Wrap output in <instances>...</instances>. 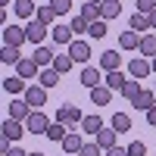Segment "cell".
<instances>
[{
    "instance_id": "obj_21",
    "label": "cell",
    "mask_w": 156,
    "mask_h": 156,
    "mask_svg": "<svg viewBox=\"0 0 156 156\" xmlns=\"http://www.w3.org/2000/svg\"><path fill=\"white\" fill-rule=\"evenodd\" d=\"M119 12H122V3H119V0H103V3H100V16H103V22H106V19H115Z\"/></svg>"
},
{
    "instance_id": "obj_25",
    "label": "cell",
    "mask_w": 156,
    "mask_h": 156,
    "mask_svg": "<svg viewBox=\"0 0 156 156\" xmlns=\"http://www.w3.org/2000/svg\"><path fill=\"white\" fill-rule=\"evenodd\" d=\"M12 6H16V16H22V19H34L37 16V12H34V3H31V0H16V3H12Z\"/></svg>"
},
{
    "instance_id": "obj_47",
    "label": "cell",
    "mask_w": 156,
    "mask_h": 156,
    "mask_svg": "<svg viewBox=\"0 0 156 156\" xmlns=\"http://www.w3.org/2000/svg\"><path fill=\"white\" fill-rule=\"evenodd\" d=\"M28 156H44V153H28Z\"/></svg>"
},
{
    "instance_id": "obj_13",
    "label": "cell",
    "mask_w": 156,
    "mask_h": 156,
    "mask_svg": "<svg viewBox=\"0 0 156 156\" xmlns=\"http://www.w3.org/2000/svg\"><path fill=\"white\" fill-rule=\"evenodd\" d=\"M25 87H28V84H25V78H19V75L3 78V90H6V94H12V97H16V94H25Z\"/></svg>"
},
{
    "instance_id": "obj_24",
    "label": "cell",
    "mask_w": 156,
    "mask_h": 156,
    "mask_svg": "<svg viewBox=\"0 0 156 156\" xmlns=\"http://www.w3.org/2000/svg\"><path fill=\"white\" fill-rule=\"evenodd\" d=\"M90 100H94L97 106H106V103L112 100V90H109L106 84H100V87H94V90H90Z\"/></svg>"
},
{
    "instance_id": "obj_33",
    "label": "cell",
    "mask_w": 156,
    "mask_h": 156,
    "mask_svg": "<svg viewBox=\"0 0 156 156\" xmlns=\"http://www.w3.org/2000/svg\"><path fill=\"white\" fill-rule=\"evenodd\" d=\"M140 90H144V87H140V81H125V87L119 90V94H122L125 100H134V97L140 94Z\"/></svg>"
},
{
    "instance_id": "obj_39",
    "label": "cell",
    "mask_w": 156,
    "mask_h": 156,
    "mask_svg": "<svg viewBox=\"0 0 156 156\" xmlns=\"http://www.w3.org/2000/svg\"><path fill=\"white\" fill-rule=\"evenodd\" d=\"M100 153H103V147H100L97 140H94V144H84V147H81V153H78V156H100Z\"/></svg>"
},
{
    "instance_id": "obj_32",
    "label": "cell",
    "mask_w": 156,
    "mask_h": 156,
    "mask_svg": "<svg viewBox=\"0 0 156 156\" xmlns=\"http://www.w3.org/2000/svg\"><path fill=\"white\" fill-rule=\"evenodd\" d=\"M125 81H128V78H125L122 72H109V75H106V87L112 90V94H115V90H122V87H125Z\"/></svg>"
},
{
    "instance_id": "obj_18",
    "label": "cell",
    "mask_w": 156,
    "mask_h": 156,
    "mask_svg": "<svg viewBox=\"0 0 156 156\" xmlns=\"http://www.w3.org/2000/svg\"><path fill=\"white\" fill-rule=\"evenodd\" d=\"M137 53L144 56V59H153V56H156V34H144V37H140Z\"/></svg>"
},
{
    "instance_id": "obj_6",
    "label": "cell",
    "mask_w": 156,
    "mask_h": 156,
    "mask_svg": "<svg viewBox=\"0 0 156 156\" xmlns=\"http://www.w3.org/2000/svg\"><path fill=\"white\" fill-rule=\"evenodd\" d=\"M69 56H72L75 62H87V59H90V44L81 41V37H75V41L69 44Z\"/></svg>"
},
{
    "instance_id": "obj_36",
    "label": "cell",
    "mask_w": 156,
    "mask_h": 156,
    "mask_svg": "<svg viewBox=\"0 0 156 156\" xmlns=\"http://www.w3.org/2000/svg\"><path fill=\"white\" fill-rule=\"evenodd\" d=\"M50 6H53L56 16H66V12L72 9V0H50Z\"/></svg>"
},
{
    "instance_id": "obj_17",
    "label": "cell",
    "mask_w": 156,
    "mask_h": 156,
    "mask_svg": "<svg viewBox=\"0 0 156 156\" xmlns=\"http://www.w3.org/2000/svg\"><path fill=\"white\" fill-rule=\"evenodd\" d=\"M59 72L53 69V66H50V69H41V75H37V84H41V87H56L59 84Z\"/></svg>"
},
{
    "instance_id": "obj_29",
    "label": "cell",
    "mask_w": 156,
    "mask_h": 156,
    "mask_svg": "<svg viewBox=\"0 0 156 156\" xmlns=\"http://www.w3.org/2000/svg\"><path fill=\"white\" fill-rule=\"evenodd\" d=\"M112 128H115V131H128V128H131V115H128V112H112Z\"/></svg>"
},
{
    "instance_id": "obj_41",
    "label": "cell",
    "mask_w": 156,
    "mask_h": 156,
    "mask_svg": "<svg viewBox=\"0 0 156 156\" xmlns=\"http://www.w3.org/2000/svg\"><path fill=\"white\" fill-rule=\"evenodd\" d=\"M147 125H153V128H156V106H153V109H147Z\"/></svg>"
},
{
    "instance_id": "obj_5",
    "label": "cell",
    "mask_w": 156,
    "mask_h": 156,
    "mask_svg": "<svg viewBox=\"0 0 156 156\" xmlns=\"http://www.w3.org/2000/svg\"><path fill=\"white\" fill-rule=\"evenodd\" d=\"M128 72H131L134 81H137V78H147V75L153 72V62H150V59H144V56H134L131 62H128Z\"/></svg>"
},
{
    "instance_id": "obj_42",
    "label": "cell",
    "mask_w": 156,
    "mask_h": 156,
    "mask_svg": "<svg viewBox=\"0 0 156 156\" xmlns=\"http://www.w3.org/2000/svg\"><path fill=\"white\" fill-rule=\"evenodd\" d=\"M106 156H128V150H122V147H112V150H106Z\"/></svg>"
},
{
    "instance_id": "obj_7",
    "label": "cell",
    "mask_w": 156,
    "mask_h": 156,
    "mask_svg": "<svg viewBox=\"0 0 156 156\" xmlns=\"http://www.w3.org/2000/svg\"><path fill=\"white\" fill-rule=\"evenodd\" d=\"M25 31H28V41H31L34 47H41V41L47 37V31H50V28H47L44 22H37V19H31L28 25H25Z\"/></svg>"
},
{
    "instance_id": "obj_19",
    "label": "cell",
    "mask_w": 156,
    "mask_h": 156,
    "mask_svg": "<svg viewBox=\"0 0 156 156\" xmlns=\"http://www.w3.org/2000/svg\"><path fill=\"white\" fill-rule=\"evenodd\" d=\"M81 147H84V137L78 131H69L66 140H62V150H66V153H81Z\"/></svg>"
},
{
    "instance_id": "obj_12",
    "label": "cell",
    "mask_w": 156,
    "mask_h": 156,
    "mask_svg": "<svg viewBox=\"0 0 156 156\" xmlns=\"http://www.w3.org/2000/svg\"><path fill=\"white\" fill-rule=\"evenodd\" d=\"M87 25H94V22H100L103 16H100V3H90V0H84V6H81V12H78Z\"/></svg>"
},
{
    "instance_id": "obj_11",
    "label": "cell",
    "mask_w": 156,
    "mask_h": 156,
    "mask_svg": "<svg viewBox=\"0 0 156 156\" xmlns=\"http://www.w3.org/2000/svg\"><path fill=\"white\" fill-rule=\"evenodd\" d=\"M31 59H34L41 69H50V66H53V59H56V53H53L50 47H34V56H31Z\"/></svg>"
},
{
    "instance_id": "obj_37",
    "label": "cell",
    "mask_w": 156,
    "mask_h": 156,
    "mask_svg": "<svg viewBox=\"0 0 156 156\" xmlns=\"http://www.w3.org/2000/svg\"><path fill=\"white\" fill-rule=\"evenodd\" d=\"M87 34H90V37H106V22H103V19L94 22V25L87 28Z\"/></svg>"
},
{
    "instance_id": "obj_43",
    "label": "cell",
    "mask_w": 156,
    "mask_h": 156,
    "mask_svg": "<svg viewBox=\"0 0 156 156\" xmlns=\"http://www.w3.org/2000/svg\"><path fill=\"white\" fill-rule=\"evenodd\" d=\"M6 156H28V153H25V150H22V147H16V144H12V150H9V153H6Z\"/></svg>"
},
{
    "instance_id": "obj_46",
    "label": "cell",
    "mask_w": 156,
    "mask_h": 156,
    "mask_svg": "<svg viewBox=\"0 0 156 156\" xmlns=\"http://www.w3.org/2000/svg\"><path fill=\"white\" fill-rule=\"evenodd\" d=\"M150 62H153V72H156V56H153V59H150Z\"/></svg>"
},
{
    "instance_id": "obj_4",
    "label": "cell",
    "mask_w": 156,
    "mask_h": 156,
    "mask_svg": "<svg viewBox=\"0 0 156 156\" xmlns=\"http://www.w3.org/2000/svg\"><path fill=\"white\" fill-rule=\"evenodd\" d=\"M81 119H84L81 109L72 106V103H66V106H59V109H56V122H62V125H75V122H81Z\"/></svg>"
},
{
    "instance_id": "obj_31",
    "label": "cell",
    "mask_w": 156,
    "mask_h": 156,
    "mask_svg": "<svg viewBox=\"0 0 156 156\" xmlns=\"http://www.w3.org/2000/svg\"><path fill=\"white\" fill-rule=\"evenodd\" d=\"M131 31H153V28H150V16L134 12V16H131Z\"/></svg>"
},
{
    "instance_id": "obj_1",
    "label": "cell",
    "mask_w": 156,
    "mask_h": 156,
    "mask_svg": "<svg viewBox=\"0 0 156 156\" xmlns=\"http://www.w3.org/2000/svg\"><path fill=\"white\" fill-rule=\"evenodd\" d=\"M50 125H53V122H50L41 109H34L28 119H25V128H28V134H47V131H50Z\"/></svg>"
},
{
    "instance_id": "obj_20",
    "label": "cell",
    "mask_w": 156,
    "mask_h": 156,
    "mask_svg": "<svg viewBox=\"0 0 156 156\" xmlns=\"http://www.w3.org/2000/svg\"><path fill=\"white\" fill-rule=\"evenodd\" d=\"M100 66L106 69V72H119V66H122V56L115 53V50H106V53L100 56Z\"/></svg>"
},
{
    "instance_id": "obj_27",
    "label": "cell",
    "mask_w": 156,
    "mask_h": 156,
    "mask_svg": "<svg viewBox=\"0 0 156 156\" xmlns=\"http://www.w3.org/2000/svg\"><path fill=\"white\" fill-rule=\"evenodd\" d=\"M81 84H84L87 90H94V87H100V72H97V69H90V66H87V69L81 72Z\"/></svg>"
},
{
    "instance_id": "obj_34",
    "label": "cell",
    "mask_w": 156,
    "mask_h": 156,
    "mask_svg": "<svg viewBox=\"0 0 156 156\" xmlns=\"http://www.w3.org/2000/svg\"><path fill=\"white\" fill-rule=\"evenodd\" d=\"M34 19H37V22H44V25H50V22L56 19V12H53V6L47 3V6H37V16H34Z\"/></svg>"
},
{
    "instance_id": "obj_8",
    "label": "cell",
    "mask_w": 156,
    "mask_h": 156,
    "mask_svg": "<svg viewBox=\"0 0 156 156\" xmlns=\"http://www.w3.org/2000/svg\"><path fill=\"white\" fill-rule=\"evenodd\" d=\"M0 131H3V137H9L12 144H16V140H19L22 134H28V128H25V122H16V119H6V122H3V128H0Z\"/></svg>"
},
{
    "instance_id": "obj_26",
    "label": "cell",
    "mask_w": 156,
    "mask_h": 156,
    "mask_svg": "<svg viewBox=\"0 0 156 156\" xmlns=\"http://www.w3.org/2000/svg\"><path fill=\"white\" fill-rule=\"evenodd\" d=\"M115 134H119L115 128H103V131L97 134V144H100L103 150H112V147H115Z\"/></svg>"
},
{
    "instance_id": "obj_3",
    "label": "cell",
    "mask_w": 156,
    "mask_h": 156,
    "mask_svg": "<svg viewBox=\"0 0 156 156\" xmlns=\"http://www.w3.org/2000/svg\"><path fill=\"white\" fill-rule=\"evenodd\" d=\"M28 41V31L19 28V25H3V44L6 47H22Z\"/></svg>"
},
{
    "instance_id": "obj_23",
    "label": "cell",
    "mask_w": 156,
    "mask_h": 156,
    "mask_svg": "<svg viewBox=\"0 0 156 156\" xmlns=\"http://www.w3.org/2000/svg\"><path fill=\"white\" fill-rule=\"evenodd\" d=\"M72 66H75V59L69 56V50H66V53H56V59H53V69H56L59 75H66V72H72Z\"/></svg>"
},
{
    "instance_id": "obj_35",
    "label": "cell",
    "mask_w": 156,
    "mask_h": 156,
    "mask_svg": "<svg viewBox=\"0 0 156 156\" xmlns=\"http://www.w3.org/2000/svg\"><path fill=\"white\" fill-rule=\"evenodd\" d=\"M125 150H128V156H147V144L144 140H131Z\"/></svg>"
},
{
    "instance_id": "obj_30",
    "label": "cell",
    "mask_w": 156,
    "mask_h": 156,
    "mask_svg": "<svg viewBox=\"0 0 156 156\" xmlns=\"http://www.w3.org/2000/svg\"><path fill=\"white\" fill-rule=\"evenodd\" d=\"M66 134H69V125H62V122H53V125H50V131H47V137H50V140H59V144L66 140Z\"/></svg>"
},
{
    "instance_id": "obj_38",
    "label": "cell",
    "mask_w": 156,
    "mask_h": 156,
    "mask_svg": "<svg viewBox=\"0 0 156 156\" xmlns=\"http://www.w3.org/2000/svg\"><path fill=\"white\" fill-rule=\"evenodd\" d=\"M137 12L153 16V12H156V0H137Z\"/></svg>"
},
{
    "instance_id": "obj_10",
    "label": "cell",
    "mask_w": 156,
    "mask_h": 156,
    "mask_svg": "<svg viewBox=\"0 0 156 156\" xmlns=\"http://www.w3.org/2000/svg\"><path fill=\"white\" fill-rule=\"evenodd\" d=\"M31 112H34V109H31L25 100H12V103H9V119H16V122H25Z\"/></svg>"
},
{
    "instance_id": "obj_22",
    "label": "cell",
    "mask_w": 156,
    "mask_h": 156,
    "mask_svg": "<svg viewBox=\"0 0 156 156\" xmlns=\"http://www.w3.org/2000/svg\"><path fill=\"white\" fill-rule=\"evenodd\" d=\"M119 47L122 50H137L140 47V34L137 31H122L119 34Z\"/></svg>"
},
{
    "instance_id": "obj_15",
    "label": "cell",
    "mask_w": 156,
    "mask_h": 156,
    "mask_svg": "<svg viewBox=\"0 0 156 156\" xmlns=\"http://www.w3.org/2000/svg\"><path fill=\"white\" fill-rule=\"evenodd\" d=\"M50 34H53V41H56L59 47H62V44L69 47V44L75 41V37H72V34H75V31H72V25H56V28L50 31Z\"/></svg>"
},
{
    "instance_id": "obj_40",
    "label": "cell",
    "mask_w": 156,
    "mask_h": 156,
    "mask_svg": "<svg viewBox=\"0 0 156 156\" xmlns=\"http://www.w3.org/2000/svg\"><path fill=\"white\" fill-rule=\"evenodd\" d=\"M69 25H72V31H75V34H81V31H87V28H90V25H87V22H84L81 16H75V19H72Z\"/></svg>"
},
{
    "instance_id": "obj_45",
    "label": "cell",
    "mask_w": 156,
    "mask_h": 156,
    "mask_svg": "<svg viewBox=\"0 0 156 156\" xmlns=\"http://www.w3.org/2000/svg\"><path fill=\"white\" fill-rule=\"evenodd\" d=\"M0 6H9V0H0Z\"/></svg>"
},
{
    "instance_id": "obj_48",
    "label": "cell",
    "mask_w": 156,
    "mask_h": 156,
    "mask_svg": "<svg viewBox=\"0 0 156 156\" xmlns=\"http://www.w3.org/2000/svg\"><path fill=\"white\" fill-rule=\"evenodd\" d=\"M90 3H103V0H90Z\"/></svg>"
},
{
    "instance_id": "obj_2",
    "label": "cell",
    "mask_w": 156,
    "mask_h": 156,
    "mask_svg": "<svg viewBox=\"0 0 156 156\" xmlns=\"http://www.w3.org/2000/svg\"><path fill=\"white\" fill-rule=\"evenodd\" d=\"M22 100L28 103L31 109H41L44 103H47V87H41V84H28V87H25V94H22Z\"/></svg>"
},
{
    "instance_id": "obj_9",
    "label": "cell",
    "mask_w": 156,
    "mask_h": 156,
    "mask_svg": "<svg viewBox=\"0 0 156 156\" xmlns=\"http://www.w3.org/2000/svg\"><path fill=\"white\" fill-rule=\"evenodd\" d=\"M16 72H19V78H25V81H28V78L41 75V66H37L31 56H22V59H19V66H16Z\"/></svg>"
},
{
    "instance_id": "obj_14",
    "label": "cell",
    "mask_w": 156,
    "mask_h": 156,
    "mask_svg": "<svg viewBox=\"0 0 156 156\" xmlns=\"http://www.w3.org/2000/svg\"><path fill=\"white\" fill-rule=\"evenodd\" d=\"M103 128H106V125H103V119H100V115H94V112L81 119V131H87V134H100Z\"/></svg>"
},
{
    "instance_id": "obj_16",
    "label": "cell",
    "mask_w": 156,
    "mask_h": 156,
    "mask_svg": "<svg viewBox=\"0 0 156 156\" xmlns=\"http://www.w3.org/2000/svg\"><path fill=\"white\" fill-rule=\"evenodd\" d=\"M131 106L144 109V112H147V109H153V106H156V94H153V90H140V94L131 100Z\"/></svg>"
},
{
    "instance_id": "obj_44",
    "label": "cell",
    "mask_w": 156,
    "mask_h": 156,
    "mask_svg": "<svg viewBox=\"0 0 156 156\" xmlns=\"http://www.w3.org/2000/svg\"><path fill=\"white\" fill-rule=\"evenodd\" d=\"M150 28L156 31V12H153V16H150Z\"/></svg>"
},
{
    "instance_id": "obj_28",
    "label": "cell",
    "mask_w": 156,
    "mask_h": 156,
    "mask_svg": "<svg viewBox=\"0 0 156 156\" xmlns=\"http://www.w3.org/2000/svg\"><path fill=\"white\" fill-rule=\"evenodd\" d=\"M0 59H3L6 66H19L22 53H19V47H6V44H3V50H0Z\"/></svg>"
}]
</instances>
